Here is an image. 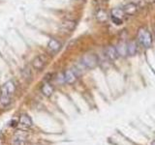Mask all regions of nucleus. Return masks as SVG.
I'll use <instances>...</instances> for the list:
<instances>
[{"label": "nucleus", "mask_w": 155, "mask_h": 145, "mask_svg": "<svg viewBox=\"0 0 155 145\" xmlns=\"http://www.w3.org/2000/svg\"><path fill=\"white\" fill-rule=\"evenodd\" d=\"M45 64H46V59L42 55L36 56L33 59V61H32V66H33V68H34V69L38 70V71L43 70V68L45 67Z\"/></svg>", "instance_id": "nucleus-7"}, {"label": "nucleus", "mask_w": 155, "mask_h": 145, "mask_svg": "<svg viewBox=\"0 0 155 145\" xmlns=\"http://www.w3.org/2000/svg\"><path fill=\"white\" fill-rule=\"evenodd\" d=\"M96 19L99 22H106L109 19L108 13H107L105 10L100 9L96 12Z\"/></svg>", "instance_id": "nucleus-12"}, {"label": "nucleus", "mask_w": 155, "mask_h": 145, "mask_svg": "<svg viewBox=\"0 0 155 145\" xmlns=\"http://www.w3.org/2000/svg\"><path fill=\"white\" fill-rule=\"evenodd\" d=\"M41 92L44 96L51 97L53 94V92H54V87H53V85L51 84V82L45 81L41 87Z\"/></svg>", "instance_id": "nucleus-5"}, {"label": "nucleus", "mask_w": 155, "mask_h": 145, "mask_svg": "<svg viewBox=\"0 0 155 145\" xmlns=\"http://www.w3.org/2000/svg\"><path fill=\"white\" fill-rule=\"evenodd\" d=\"M111 21H113V22L114 24H116V25H120V24H122V18H119L111 16Z\"/></svg>", "instance_id": "nucleus-18"}, {"label": "nucleus", "mask_w": 155, "mask_h": 145, "mask_svg": "<svg viewBox=\"0 0 155 145\" xmlns=\"http://www.w3.org/2000/svg\"><path fill=\"white\" fill-rule=\"evenodd\" d=\"M19 124L23 128H30L32 126V120L26 114H21L19 116Z\"/></svg>", "instance_id": "nucleus-11"}, {"label": "nucleus", "mask_w": 155, "mask_h": 145, "mask_svg": "<svg viewBox=\"0 0 155 145\" xmlns=\"http://www.w3.org/2000/svg\"><path fill=\"white\" fill-rule=\"evenodd\" d=\"M123 12L125 14H128V16H133L136 13L138 12V6L135 3H128L126 4L123 7Z\"/></svg>", "instance_id": "nucleus-9"}, {"label": "nucleus", "mask_w": 155, "mask_h": 145, "mask_svg": "<svg viewBox=\"0 0 155 145\" xmlns=\"http://www.w3.org/2000/svg\"><path fill=\"white\" fill-rule=\"evenodd\" d=\"M11 97L12 95H10L8 93V91L2 86L1 87V93H0V105L2 106H7L11 104Z\"/></svg>", "instance_id": "nucleus-4"}, {"label": "nucleus", "mask_w": 155, "mask_h": 145, "mask_svg": "<svg viewBox=\"0 0 155 145\" xmlns=\"http://www.w3.org/2000/svg\"><path fill=\"white\" fill-rule=\"evenodd\" d=\"M2 86L8 91V93H9L10 95H13V94L15 93V91H16V85H15L14 81H12V80L7 81L6 83H4Z\"/></svg>", "instance_id": "nucleus-15"}, {"label": "nucleus", "mask_w": 155, "mask_h": 145, "mask_svg": "<svg viewBox=\"0 0 155 145\" xmlns=\"http://www.w3.org/2000/svg\"><path fill=\"white\" fill-rule=\"evenodd\" d=\"M98 57H97L96 54H93V53H87V54L84 55L81 58V63L85 69H93L97 65H98Z\"/></svg>", "instance_id": "nucleus-2"}, {"label": "nucleus", "mask_w": 155, "mask_h": 145, "mask_svg": "<svg viewBox=\"0 0 155 145\" xmlns=\"http://www.w3.org/2000/svg\"><path fill=\"white\" fill-rule=\"evenodd\" d=\"M116 51L118 53V56H126L127 55V44L125 42H120L116 46Z\"/></svg>", "instance_id": "nucleus-14"}, {"label": "nucleus", "mask_w": 155, "mask_h": 145, "mask_svg": "<svg viewBox=\"0 0 155 145\" xmlns=\"http://www.w3.org/2000/svg\"><path fill=\"white\" fill-rule=\"evenodd\" d=\"M151 145H155V141H153V142L151 143Z\"/></svg>", "instance_id": "nucleus-19"}, {"label": "nucleus", "mask_w": 155, "mask_h": 145, "mask_svg": "<svg viewBox=\"0 0 155 145\" xmlns=\"http://www.w3.org/2000/svg\"><path fill=\"white\" fill-rule=\"evenodd\" d=\"M14 143L16 145H23L24 143V137H22L21 134H16L15 137Z\"/></svg>", "instance_id": "nucleus-17"}, {"label": "nucleus", "mask_w": 155, "mask_h": 145, "mask_svg": "<svg viewBox=\"0 0 155 145\" xmlns=\"http://www.w3.org/2000/svg\"><path fill=\"white\" fill-rule=\"evenodd\" d=\"M138 51V46L135 41H131L127 44V55L133 56Z\"/></svg>", "instance_id": "nucleus-13"}, {"label": "nucleus", "mask_w": 155, "mask_h": 145, "mask_svg": "<svg viewBox=\"0 0 155 145\" xmlns=\"http://www.w3.org/2000/svg\"><path fill=\"white\" fill-rule=\"evenodd\" d=\"M48 48L51 53H56L61 48V44L55 39H51L48 44Z\"/></svg>", "instance_id": "nucleus-10"}, {"label": "nucleus", "mask_w": 155, "mask_h": 145, "mask_svg": "<svg viewBox=\"0 0 155 145\" xmlns=\"http://www.w3.org/2000/svg\"><path fill=\"white\" fill-rule=\"evenodd\" d=\"M138 39L139 42L145 47L148 48L152 45V36L147 28L140 27L138 31Z\"/></svg>", "instance_id": "nucleus-1"}, {"label": "nucleus", "mask_w": 155, "mask_h": 145, "mask_svg": "<svg viewBox=\"0 0 155 145\" xmlns=\"http://www.w3.org/2000/svg\"><path fill=\"white\" fill-rule=\"evenodd\" d=\"M124 12L122 9L120 8H114L111 10V16L113 17H116V18H122V17L124 16Z\"/></svg>", "instance_id": "nucleus-16"}, {"label": "nucleus", "mask_w": 155, "mask_h": 145, "mask_svg": "<svg viewBox=\"0 0 155 145\" xmlns=\"http://www.w3.org/2000/svg\"><path fill=\"white\" fill-rule=\"evenodd\" d=\"M105 55L107 56V58L111 61L115 60L116 58L118 57V53L116 51V48L114 46H108L105 48Z\"/></svg>", "instance_id": "nucleus-8"}, {"label": "nucleus", "mask_w": 155, "mask_h": 145, "mask_svg": "<svg viewBox=\"0 0 155 145\" xmlns=\"http://www.w3.org/2000/svg\"><path fill=\"white\" fill-rule=\"evenodd\" d=\"M76 27V21H71V19H65L61 22L60 28L64 32H72Z\"/></svg>", "instance_id": "nucleus-6"}, {"label": "nucleus", "mask_w": 155, "mask_h": 145, "mask_svg": "<svg viewBox=\"0 0 155 145\" xmlns=\"http://www.w3.org/2000/svg\"><path fill=\"white\" fill-rule=\"evenodd\" d=\"M63 75H64V80L68 84L75 83V82L77 81V79H78V76H79L73 69L65 71L64 72H63Z\"/></svg>", "instance_id": "nucleus-3"}]
</instances>
